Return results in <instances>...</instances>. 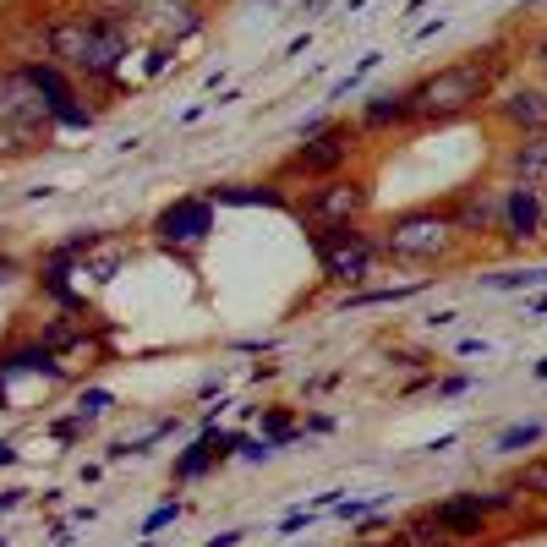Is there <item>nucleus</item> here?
<instances>
[{
  "label": "nucleus",
  "instance_id": "34",
  "mask_svg": "<svg viewBox=\"0 0 547 547\" xmlns=\"http://www.w3.org/2000/svg\"><path fill=\"white\" fill-rule=\"evenodd\" d=\"M531 378H537V383H547V356H542V362H537V372H531Z\"/></svg>",
  "mask_w": 547,
  "mask_h": 547
},
{
  "label": "nucleus",
  "instance_id": "36",
  "mask_svg": "<svg viewBox=\"0 0 547 547\" xmlns=\"http://www.w3.org/2000/svg\"><path fill=\"white\" fill-rule=\"evenodd\" d=\"M137 547H159V537H148V542H137Z\"/></svg>",
  "mask_w": 547,
  "mask_h": 547
},
{
  "label": "nucleus",
  "instance_id": "19",
  "mask_svg": "<svg viewBox=\"0 0 547 547\" xmlns=\"http://www.w3.org/2000/svg\"><path fill=\"white\" fill-rule=\"evenodd\" d=\"M487 290H537L547 285V269H504V274H487Z\"/></svg>",
  "mask_w": 547,
  "mask_h": 547
},
{
  "label": "nucleus",
  "instance_id": "20",
  "mask_svg": "<svg viewBox=\"0 0 547 547\" xmlns=\"http://www.w3.org/2000/svg\"><path fill=\"white\" fill-rule=\"evenodd\" d=\"M509 487H515L520 498H542V504H547V460H531V465H526V471H520Z\"/></svg>",
  "mask_w": 547,
  "mask_h": 547
},
{
  "label": "nucleus",
  "instance_id": "22",
  "mask_svg": "<svg viewBox=\"0 0 547 547\" xmlns=\"http://www.w3.org/2000/svg\"><path fill=\"white\" fill-rule=\"evenodd\" d=\"M372 509H383V493H367V498H340V504H334V515H340V520H351V526H356V520H367Z\"/></svg>",
  "mask_w": 547,
  "mask_h": 547
},
{
  "label": "nucleus",
  "instance_id": "8",
  "mask_svg": "<svg viewBox=\"0 0 547 547\" xmlns=\"http://www.w3.org/2000/svg\"><path fill=\"white\" fill-rule=\"evenodd\" d=\"M28 77H33V83H39V93H44V110H50L55 132H93V121H99V104H88V88L77 83L72 72H61L55 61L28 55Z\"/></svg>",
  "mask_w": 547,
  "mask_h": 547
},
{
  "label": "nucleus",
  "instance_id": "24",
  "mask_svg": "<svg viewBox=\"0 0 547 547\" xmlns=\"http://www.w3.org/2000/svg\"><path fill=\"white\" fill-rule=\"evenodd\" d=\"M471 372H455V378H438V400H455V394H465V389H471Z\"/></svg>",
  "mask_w": 547,
  "mask_h": 547
},
{
  "label": "nucleus",
  "instance_id": "29",
  "mask_svg": "<svg viewBox=\"0 0 547 547\" xmlns=\"http://www.w3.org/2000/svg\"><path fill=\"white\" fill-rule=\"evenodd\" d=\"M444 28H449V22L433 17V22H422V28H416V39H433V33H444Z\"/></svg>",
  "mask_w": 547,
  "mask_h": 547
},
{
  "label": "nucleus",
  "instance_id": "15",
  "mask_svg": "<svg viewBox=\"0 0 547 547\" xmlns=\"http://www.w3.org/2000/svg\"><path fill=\"white\" fill-rule=\"evenodd\" d=\"M356 126H362V137H372V132H405V126H416L411 93H405V88L372 93V99L362 104V115H356Z\"/></svg>",
  "mask_w": 547,
  "mask_h": 547
},
{
  "label": "nucleus",
  "instance_id": "23",
  "mask_svg": "<svg viewBox=\"0 0 547 547\" xmlns=\"http://www.w3.org/2000/svg\"><path fill=\"white\" fill-rule=\"evenodd\" d=\"M181 515H186V504H176V498H170V504H159L154 515L143 520V537H159V531H165V526H176Z\"/></svg>",
  "mask_w": 547,
  "mask_h": 547
},
{
  "label": "nucleus",
  "instance_id": "13",
  "mask_svg": "<svg viewBox=\"0 0 547 547\" xmlns=\"http://www.w3.org/2000/svg\"><path fill=\"white\" fill-rule=\"evenodd\" d=\"M498 197H504L498 181H476V186H460L444 208L465 241H498Z\"/></svg>",
  "mask_w": 547,
  "mask_h": 547
},
{
  "label": "nucleus",
  "instance_id": "28",
  "mask_svg": "<svg viewBox=\"0 0 547 547\" xmlns=\"http://www.w3.org/2000/svg\"><path fill=\"white\" fill-rule=\"evenodd\" d=\"M460 444V433H444V438H433V444H427V455H444V449H455Z\"/></svg>",
  "mask_w": 547,
  "mask_h": 547
},
{
  "label": "nucleus",
  "instance_id": "7",
  "mask_svg": "<svg viewBox=\"0 0 547 547\" xmlns=\"http://www.w3.org/2000/svg\"><path fill=\"white\" fill-rule=\"evenodd\" d=\"M312 241V258H318V269L329 285L340 290H356L367 285L372 274H378L383 252H378V236H372L367 225H334V230H307Z\"/></svg>",
  "mask_w": 547,
  "mask_h": 547
},
{
  "label": "nucleus",
  "instance_id": "6",
  "mask_svg": "<svg viewBox=\"0 0 547 547\" xmlns=\"http://www.w3.org/2000/svg\"><path fill=\"white\" fill-rule=\"evenodd\" d=\"M301 230H334V225H367L372 214V176L367 170H340L329 181H307V192L290 203Z\"/></svg>",
  "mask_w": 547,
  "mask_h": 547
},
{
  "label": "nucleus",
  "instance_id": "27",
  "mask_svg": "<svg viewBox=\"0 0 547 547\" xmlns=\"http://www.w3.org/2000/svg\"><path fill=\"white\" fill-rule=\"evenodd\" d=\"M241 537H247V531H219V537H208L203 547H241Z\"/></svg>",
  "mask_w": 547,
  "mask_h": 547
},
{
  "label": "nucleus",
  "instance_id": "3",
  "mask_svg": "<svg viewBox=\"0 0 547 547\" xmlns=\"http://www.w3.org/2000/svg\"><path fill=\"white\" fill-rule=\"evenodd\" d=\"M378 236V252L383 263L394 269H444V263H460L465 258V236L455 230L444 203H416V208H400V214L383 219Z\"/></svg>",
  "mask_w": 547,
  "mask_h": 547
},
{
  "label": "nucleus",
  "instance_id": "31",
  "mask_svg": "<svg viewBox=\"0 0 547 547\" xmlns=\"http://www.w3.org/2000/svg\"><path fill=\"white\" fill-rule=\"evenodd\" d=\"M526 318H547V290H542V296H531V307H526Z\"/></svg>",
  "mask_w": 547,
  "mask_h": 547
},
{
  "label": "nucleus",
  "instance_id": "35",
  "mask_svg": "<svg viewBox=\"0 0 547 547\" xmlns=\"http://www.w3.org/2000/svg\"><path fill=\"white\" fill-rule=\"evenodd\" d=\"M427 547H465V542H455V537H444V542H427Z\"/></svg>",
  "mask_w": 547,
  "mask_h": 547
},
{
  "label": "nucleus",
  "instance_id": "9",
  "mask_svg": "<svg viewBox=\"0 0 547 547\" xmlns=\"http://www.w3.org/2000/svg\"><path fill=\"white\" fill-rule=\"evenodd\" d=\"M498 186H504V181H498ZM498 241H504V247L547 241V192L504 186V197H498Z\"/></svg>",
  "mask_w": 547,
  "mask_h": 547
},
{
  "label": "nucleus",
  "instance_id": "25",
  "mask_svg": "<svg viewBox=\"0 0 547 547\" xmlns=\"http://www.w3.org/2000/svg\"><path fill=\"white\" fill-rule=\"evenodd\" d=\"M351 547H416V542L405 537V531H389V537H356Z\"/></svg>",
  "mask_w": 547,
  "mask_h": 547
},
{
  "label": "nucleus",
  "instance_id": "32",
  "mask_svg": "<svg viewBox=\"0 0 547 547\" xmlns=\"http://www.w3.org/2000/svg\"><path fill=\"white\" fill-rule=\"evenodd\" d=\"M17 460V444H0V465H11Z\"/></svg>",
  "mask_w": 547,
  "mask_h": 547
},
{
  "label": "nucleus",
  "instance_id": "10",
  "mask_svg": "<svg viewBox=\"0 0 547 547\" xmlns=\"http://www.w3.org/2000/svg\"><path fill=\"white\" fill-rule=\"evenodd\" d=\"M154 241L165 252H186V247H203L208 230H214V197H176V203L165 208V214L154 219Z\"/></svg>",
  "mask_w": 547,
  "mask_h": 547
},
{
  "label": "nucleus",
  "instance_id": "18",
  "mask_svg": "<svg viewBox=\"0 0 547 547\" xmlns=\"http://www.w3.org/2000/svg\"><path fill=\"white\" fill-rule=\"evenodd\" d=\"M378 61H383V50H367V55H362V61H356V66H351V72H345V77H340V83H334V88H329V99H351V93H356V88H362V83H367V77H372V72H378Z\"/></svg>",
  "mask_w": 547,
  "mask_h": 547
},
{
  "label": "nucleus",
  "instance_id": "2",
  "mask_svg": "<svg viewBox=\"0 0 547 547\" xmlns=\"http://www.w3.org/2000/svg\"><path fill=\"white\" fill-rule=\"evenodd\" d=\"M504 72H509L504 44H487V50H471V55H460V61L438 66V72L416 77V83L405 88L411 93L416 126H455L465 115L487 110V99L504 88Z\"/></svg>",
  "mask_w": 547,
  "mask_h": 547
},
{
  "label": "nucleus",
  "instance_id": "26",
  "mask_svg": "<svg viewBox=\"0 0 547 547\" xmlns=\"http://www.w3.org/2000/svg\"><path fill=\"white\" fill-rule=\"evenodd\" d=\"M22 498H28V487H0V515H6V509H17Z\"/></svg>",
  "mask_w": 547,
  "mask_h": 547
},
{
  "label": "nucleus",
  "instance_id": "4",
  "mask_svg": "<svg viewBox=\"0 0 547 547\" xmlns=\"http://www.w3.org/2000/svg\"><path fill=\"white\" fill-rule=\"evenodd\" d=\"M55 121L44 110V93L28 77V61H0V159L44 154L55 148Z\"/></svg>",
  "mask_w": 547,
  "mask_h": 547
},
{
  "label": "nucleus",
  "instance_id": "5",
  "mask_svg": "<svg viewBox=\"0 0 547 547\" xmlns=\"http://www.w3.org/2000/svg\"><path fill=\"white\" fill-rule=\"evenodd\" d=\"M356 159H362V126L356 121H323L318 132H301V143L290 148L285 159H279L274 181H329L340 176V170H351Z\"/></svg>",
  "mask_w": 547,
  "mask_h": 547
},
{
  "label": "nucleus",
  "instance_id": "1",
  "mask_svg": "<svg viewBox=\"0 0 547 547\" xmlns=\"http://www.w3.org/2000/svg\"><path fill=\"white\" fill-rule=\"evenodd\" d=\"M143 33L121 17V11H61V17L39 22V61H55L61 72H72L77 83L93 88H115L121 72L132 66Z\"/></svg>",
  "mask_w": 547,
  "mask_h": 547
},
{
  "label": "nucleus",
  "instance_id": "12",
  "mask_svg": "<svg viewBox=\"0 0 547 547\" xmlns=\"http://www.w3.org/2000/svg\"><path fill=\"white\" fill-rule=\"evenodd\" d=\"M241 438L247 433H236V427H203V433L192 438V444L176 455V465H170V482H203L208 471H219L230 455H241Z\"/></svg>",
  "mask_w": 547,
  "mask_h": 547
},
{
  "label": "nucleus",
  "instance_id": "16",
  "mask_svg": "<svg viewBox=\"0 0 547 547\" xmlns=\"http://www.w3.org/2000/svg\"><path fill=\"white\" fill-rule=\"evenodd\" d=\"M411 296H422V285H416V279H411V285H378V290H351V296H345L340 307H345V312H351V307H400V301H411Z\"/></svg>",
  "mask_w": 547,
  "mask_h": 547
},
{
  "label": "nucleus",
  "instance_id": "17",
  "mask_svg": "<svg viewBox=\"0 0 547 547\" xmlns=\"http://www.w3.org/2000/svg\"><path fill=\"white\" fill-rule=\"evenodd\" d=\"M547 438V422H515V427H504V433L493 438V449L498 455H531Z\"/></svg>",
  "mask_w": 547,
  "mask_h": 547
},
{
  "label": "nucleus",
  "instance_id": "33",
  "mask_svg": "<svg viewBox=\"0 0 547 547\" xmlns=\"http://www.w3.org/2000/svg\"><path fill=\"white\" fill-rule=\"evenodd\" d=\"M427 6V0H405V17H416V11H422Z\"/></svg>",
  "mask_w": 547,
  "mask_h": 547
},
{
  "label": "nucleus",
  "instance_id": "14",
  "mask_svg": "<svg viewBox=\"0 0 547 547\" xmlns=\"http://www.w3.org/2000/svg\"><path fill=\"white\" fill-rule=\"evenodd\" d=\"M498 181H504V186H531V192H547V132L509 137V148L498 154Z\"/></svg>",
  "mask_w": 547,
  "mask_h": 547
},
{
  "label": "nucleus",
  "instance_id": "21",
  "mask_svg": "<svg viewBox=\"0 0 547 547\" xmlns=\"http://www.w3.org/2000/svg\"><path fill=\"white\" fill-rule=\"evenodd\" d=\"M110 405H115V394H110V389H83V394H77V405H72V411L83 416V422H99V416L110 411Z\"/></svg>",
  "mask_w": 547,
  "mask_h": 547
},
{
  "label": "nucleus",
  "instance_id": "11",
  "mask_svg": "<svg viewBox=\"0 0 547 547\" xmlns=\"http://www.w3.org/2000/svg\"><path fill=\"white\" fill-rule=\"evenodd\" d=\"M487 115L504 126L509 137H531L547 132V88L542 83H515V88H498L487 99Z\"/></svg>",
  "mask_w": 547,
  "mask_h": 547
},
{
  "label": "nucleus",
  "instance_id": "30",
  "mask_svg": "<svg viewBox=\"0 0 547 547\" xmlns=\"http://www.w3.org/2000/svg\"><path fill=\"white\" fill-rule=\"evenodd\" d=\"M50 542H55V547H66V542H72V520H61V526L50 531Z\"/></svg>",
  "mask_w": 547,
  "mask_h": 547
}]
</instances>
